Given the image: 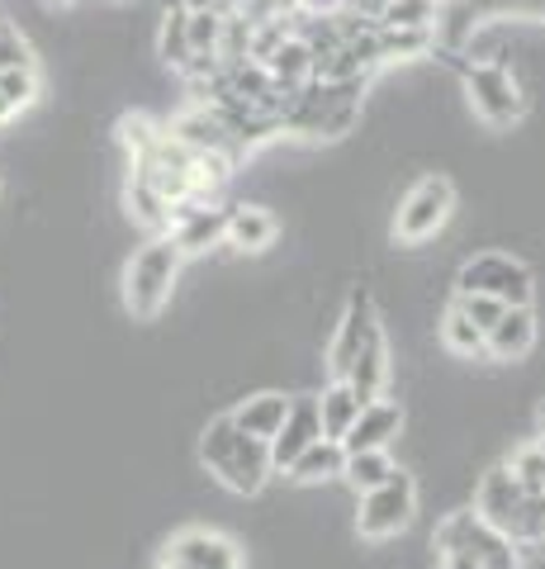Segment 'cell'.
Segmentation results:
<instances>
[{
	"instance_id": "cell-1",
	"label": "cell",
	"mask_w": 545,
	"mask_h": 569,
	"mask_svg": "<svg viewBox=\"0 0 545 569\" xmlns=\"http://www.w3.org/2000/svg\"><path fill=\"white\" fill-rule=\"evenodd\" d=\"M200 460H204V470L219 475L233 493H261V485H266V475H271L266 441L242 432V427L233 422V413H223V418H214L204 427Z\"/></svg>"
},
{
	"instance_id": "cell-2",
	"label": "cell",
	"mask_w": 545,
	"mask_h": 569,
	"mask_svg": "<svg viewBox=\"0 0 545 569\" xmlns=\"http://www.w3.org/2000/svg\"><path fill=\"white\" fill-rule=\"evenodd\" d=\"M361 91L365 81H319L299 86L290 104L280 110V129L304 133V138H342L361 114Z\"/></svg>"
},
{
	"instance_id": "cell-3",
	"label": "cell",
	"mask_w": 545,
	"mask_h": 569,
	"mask_svg": "<svg viewBox=\"0 0 545 569\" xmlns=\"http://www.w3.org/2000/svg\"><path fill=\"white\" fill-rule=\"evenodd\" d=\"M185 252L175 247L171 233H152L124 266V309L138 318V323H152L157 313L166 309V299L181 280Z\"/></svg>"
},
{
	"instance_id": "cell-4",
	"label": "cell",
	"mask_w": 545,
	"mask_h": 569,
	"mask_svg": "<svg viewBox=\"0 0 545 569\" xmlns=\"http://www.w3.org/2000/svg\"><path fill=\"white\" fill-rule=\"evenodd\" d=\"M474 512H480L494 531H503L513 546H541L545 541V503L532 493H522V485L507 466H494L480 479Z\"/></svg>"
},
{
	"instance_id": "cell-5",
	"label": "cell",
	"mask_w": 545,
	"mask_h": 569,
	"mask_svg": "<svg viewBox=\"0 0 545 569\" xmlns=\"http://www.w3.org/2000/svg\"><path fill=\"white\" fill-rule=\"evenodd\" d=\"M461 67V81H465V96L474 104V114L484 123H494V129H507V123H517L526 100H522V86L517 77L507 71L503 62L484 58V62H455Z\"/></svg>"
},
{
	"instance_id": "cell-6",
	"label": "cell",
	"mask_w": 545,
	"mask_h": 569,
	"mask_svg": "<svg viewBox=\"0 0 545 569\" xmlns=\"http://www.w3.org/2000/svg\"><path fill=\"white\" fill-rule=\"evenodd\" d=\"M413 512H417V485H413V475L394 470L384 485L361 493L356 531H361L365 541H390V537H398V531L413 522Z\"/></svg>"
},
{
	"instance_id": "cell-7",
	"label": "cell",
	"mask_w": 545,
	"mask_h": 569,
	"mask_svg": "<svg viewBox=\"0 0 545 569\" xmlns=\"http://www.w3.org/2000/svg\"><path fill=\"white\" fill-rule=\"evenodd\" d=\"M455 295H494V299H503V305L513 309V305H532L536 280L517 257L484 252V257H474V261L461 266V276H455Z\"/></svg>"
},
{
	"instance_id": "cell-8",
	"label": "cell",
	"mask_w": 545,
	"mask_h": 569,
	"mask_svg": "<svg viewBox=\"0 0 545 569\" xmlns=\"http://www.w3.org/2000/svg\"><path fill=\"white\" fill-rule=\"evenodd\" d=\"M451 209H455V186L446 176H422V181L403 194V204L394 213V238L408 242V247L436 238L446 228Z\"/></svg>"
},
{
	"instance_id": "cell-9",
	"label": "cell",
	"mask_w": 545,
	"mask_h": 569,
	"mask_svg": "<svg viewBox=\"0 0 545 569\" xmlns=\"http://www.w3.org/2000/svg\"><path fill=\"white\" fill-rule=\"evenodd\" d=\"M380 309H375V299L371 290H351L346 299V313H342V323H337V337H332V347H327V370H332V380H346V370L356 366V356L365 351V342L371 337H380Z\"/></svg>"
},
{
	"instance_id": "cell-10",
	"label": "cell",
	"mask_w": 545,
	"mask_h": 569,
	"mask_svg": "<svg viewBox=\"0 0 545 569\" xmlns=\"http://www.w3.org/2000/svg\"><path fill=\"white\" fill-rule=\"evenodd\" d=\"M166 233L175 238L185 257H200L209 247H219L223 233H228V204H214V200H181L171 209V228Z\"/></svg>"
},
{
	"instance_id": "cell-11",
	"label": "cell",
	"mask_w": 545,
	"mask_h": 569,
	"mask_svg": "<svg viewBox=\"0 0 545 569\" xmlns=\"http://www.w3.org/2000/svg\"><path fill=\"white\" fill-rule=\"evenodd\" d=\"M503 541H507L503 531L488 527L474 508H470V512H451V518L436 527V546H442V556H461V560H470V565L488 560Z\"/></svg>"
},
{
	"instance_id": "cell-12",
	"label": "cell",
	"mask_w": 545,
	"mask_h": 569,
	"mask_svg": "<svg viewBox=\"0 0 545 569\" xmlns=\"http://www.w3.org/2000/svg\"><path fill=\"white\" fill-rule=\"evenodd\" d=\"M166 560L185 565V569H242V550L228 537H219V531L190 527V531H175L166 541Z\"/></svg>"
},
{
	"instance_id": "cell-13",
	"label": "cell",
	"mask_w": 545,
	"mask_h": 569,
	"mask_svg": "<svg viewBox=\"0 0 545 569\" xmlns=\"http://www.w3.org/2000/svg\"><path fill=\"white\" fill-rule=\"evenodd\" d=\"M323 437V422H319V403L313 399H290V413L285 422H280V432L266 441V451H271V470L285 475L294 466V456L313 447V441Z\"/></svg>"
},
{
	"instance_id": "cell-14",
	"label": "cell",
	"mask_w": 545,
	"mask_h": 569,
	"mask_svg": "<svg viewBox=\"0 0 545 569\" xmlns=\"http://www.w3.org/2000/svg\"><path fill=\"white\" fill-rule=\"evenodd\" d=\"M398 427H403V408L380 395L356 413L351 432L342 437V451H380V447H390V441L398 437Z\"/></svg>"
},
{
	"instance_id": "cell-15",
	"label": "cell",
	"mask_w": 545,
	"mask_h": 569,
	"mask_svg": "<svg viewBox=\"0 0 545 569\" xmlns=\"http://www.w3.org/2000/svg\"><path fill=\"white\" fill-rule=\"evenodd\" d=\"M532 347H536V313H532V305L503 309L498 323L484 332V351L494 356V361H526Z\"/></svg>"
},
{
	"instance_id": "cell-16",
	"label": "cell",
	"mask_w": 545,
	"mask_h": 569,
	"mask_svg": "<svg viewBox=\"0 0 545 569\" xmlns=\"http://www.w3.org/2000/svg\"><path fill=\"white\" fill-rule=\"evenodd\" d=\"M275 233H280V223H275L271 209H261V204H228V233H223V242H233L238 252H266V247L275 242Z\"/></svg>"
},
{
	"instance_id": "cell-17",
	"label": "cell",
	"mask_w": 545,
	"mask_h": 569,
	"mask_svg": "<svg viewBox=\"0 0 545 569\" xmlns=\"http://www.w3.org/2000/svg\"><path fill=\"white\" fill-rule=\"evenodd\" d=\"M261 67H266L271 81L280 86V91H290V96L299 91V86L313 81V52H309L304 39H294V29L266 52V58H261Z\"/></svg>"
},
{
	"instance_id": "cell-18",
	"label": "cell",
	"mask_w": 545,
	"mask_h": 569,
	"mask_svg": "<svg viewBox=\"0 0 545 569\" xmlns=\"http://www.w3.org/2000/svg\"><path fill=\"white\" fill-rule=\"evenodd\" d=\"M346 385L356 389L361 403H371L384 395V385H390V342H384V332L365 342V351L356 356V366L346 370Z\"/></svg>"
},
{
	"instance_id": "cell-19",
	"label": "cell",
	"mask_w": 545,
	"mask_h": 569,
	"mask_svg": "<svg viewBox=\"0 0 545 569\" xmlns=\"http://www.w3.org/2000/svg\"><path fill=\"white\" fill-rule=\"evenodd\" d=\"M285 413H290V399H285V395H275V389H266V395L242 399V403L233 408V422H238L248 437L271 441V437L280 432V422H285Z\"/></svg>"
},
{
	"instance_id": "cell-20",
	"label": "cell",
	"mask_w": 545,
	"mask_h": 569,
	"mask_svg": "<svg viewBox=\"0 0 545 569\" xmlns=\"http://www.w3.org/2000/svg\"><path fill=\"white\" fill-rule=\"evenodd\" d=\"M313 403H319V422H323V437H327V441H342V437L351 432V422H356V413L365 408V403L356 399V389H351L346 380H332Z\"/></svg>"
},
{
	"instance_id": "cell-21",
	"label": "cell",
	"mask_w": 545,
	"mask_h": 569,
	"mask_svg": "<svg viewBox=\"0 0 545 569\" xmlns=\"http://www.w3.org/2000/svg\"><path fill=\"white\" fill-rule=\"evenodd\" d=\"M342 460H346V451H342V441H327V437H319L313 447H304L294 456V466L285 470L294 485H323V479H337L342 475Z\"/></svg>"
},
{
	"instance_id": "cell-22",
	"label": "cell",
	"mask_w": 545,
	"mask_h": 569,
	"mask_svg": "<svg viewBox=\"0 0 545 569\" xmlns=\"http://www.w3.org/2000/svg\"><path fill=\"white\" fill-rule=\"evenodd\" d=\"M157 58H162L166 67H175V71H185L190 62H195V52H190V10L166 6L162 33H157Z\"/></svg>"
},
{
	"instance_id": "cell-23",
	"label": "cell",
	"mask_w": 545,
	"mask_h": 569,
	"mask_svg": "<svg viewBox=\"0 0 545 569\" xmlns=\"http://www.w3.org/2000/svg\"><path fill=\"white\" fill-rule=\"evenodd\" d=\"M398 466H394V456H390V447H380V451H346V460H342V479L356 493H365V489H375V485H384Z\"/></svg>"
},
{
	"instance_id": "cell-24",
	"label": "cell",
	"mask_w": 545,
	"mask_h": 569,
	"mask_svg": "<svg viewBox=\"0 0 545 569\" xmlns=\"http://www.w3.org/2000/svg\"><path fill=\"white\" fill-rule=\"evenodd\" d=\"M442 0H380L375 24L384 29H436Z\"/></svg>"
},
{
	"instance_id": "cell-25",
	"label": "cell",
	"mask_w": 545,
	"mask_h": 569,
	"mask_svg": "<svg viewBox=\"0 0 545 569\" xmlns=\"http://www.w3.org/2000/svg\"><path fill=\"white\" fill-rule=\"evenodd\" d=\"M0 96L10 100V110L14 114H24L39 104L43 96V77H39V67L24 62V67H0Z\"/></svg>"
},
{
	"instance_id": "cell-26",
	"label": "cell",
	"mask_w": 545,
	"mask_h": 569,
	"mask_svg": "<svg viewBox=\"0 0 545 569\" xmlns=\"http://www.w3.org/2000/svg\"><path fill=\"white\" fill-rule=\"evenodd\" d=\"M375 39H380V62L422 58V52L436 48V29H384V24H375Z\"/></svg>"
},
{
	"instance_id": "cell-27",
	"label": "cell",
	"mask_w": 545,
	"mask_h": 569,
	"mask_svg": "<svg viewBox=\"0 0 545 569\" xmlns=\"http://www.w3.org/2000/svg\"><path fill=\"white\" fill-rule=\"evenodd\" d=\"M129 213L148 228V233H166L171 228V204L148 181H133V176H129Z\"/></svg>"
},
{
	"instance_id": "cell-28",
	"label": "cell",
	"mask_w": 545,
	"mask_h": 569,
	"mask_svg": "<svg viewBox=\"0 0 545 569\" xmlns=\"http://www.w3.org/2000/svg\"><path fill=\"white\" fill-rule=\"evenodd\" d=\"M442 342H446L451 356H465V361H470V356H480V351H484V332L474 328L470 318L451 305L446 318H442Z\"/></svg>"
},
{
	"instance_id": "cell-29",
	"label": "cell",
	"mask_w": 545,
	"mask_h": 569,
	"mask_svg": "<svg viewBox=\"0 0 545 569\" xmlns=\"http://www.w3.org/2000/svg\"><path fill=\"white\" fill-rule=\"evenodd\" d=\"M507 470H513V479L522 485V493L541 498L545 489V447H536V441H526V447L513 451V460H507Z\"/></svg>"
},
{
	"instance_id": "cell-30",
	"label": "cell",
	"mask_w": 545,
	"mask_h": 569,
	"mask_svg": "<svg viewBox=\"0 0 545 569\" xmlns=\"http://www.w3.org/2000/svg\"><path fill=\"white\" fill-rule=\"evenodd\" d=\"M455 309H461L480 332H488L503 318L507 305H503V299H494V295H455Z\"/></svg>"
},
{
	"instance_id": "cell-31",
	"label": "cell",
	"mask_w": 545,
	"mask_h": 569,
	"mask_svg": "<svg viewBox=\"0 0 545 569\" xmlns=\"http://www.w3.org/2000/svg\"><path fill=\"white\" fill-rule=\"evenodd\" d=\"M24 62H33V58H29L24 33L14 29V24L0 20V67H24Z\"/></svg>"
},
{
	"instance_id": "cell-32",
	"label": "cell",
	"mask_w": 545,
	"mask_h": 569,
	"mask_svg": "<svg viewBox=\"0 0 545 569\" xmlns=\"http://www.w3.org/2000/svg\"><path fill=\"white\" fill-rule=\"evenodd\" d=\"M474 569H522V546H513V541H503V546L494 550V556H488V560H480V565H474Z\"/></svg>"
},
{
	"instance_id": "cell-33",
	"label": "cell",
	"mask_w": 545,
	"mask_h": 569,
	"mask_svg": "<svg viewBox=\"0 0 545 569\" xmlns=\"http://www.w3.org/2000/svg\"><path fill=\"white\" fill-rule=\"evenodd\" d=\"M14 119H20V114H14V110H10V100L0 96V129H6V123H14Z\"/></svg>"
},
{
	"instance_id": "cell-34",
	"label": "cell",
	"mask_w": 545,
	"mask_h": 569,
	"mask_svg": "<svg viewBox=\"0 0 545 569\" xmlns=\"http://www.w3.org/2000/svg\"><path fill=\"white\" fill-rule=\"evenodd\" d=\"M536 447H545V403H541V413H536Z\"/></svg>"
},
{
	"instance_id": "cell-35",
	"label": "cell",
	"mask_w": 545,
	"mask_h": 569,
	"mask_svg": "<svg viewBox=\"0 0 545 569\" xmlns=\"http://www.w3.org/2000/svg\"><path fill=\"white\" fill-rule=\"evenodd\" d=\"M446 569H474L470 560H461V556H446Z\"/></svg>"
},
{
	"instance_id": "cell-36",
	"label": "cell",
	"mask_w": 545,
	"mask_h": 569,
	"mask_svg": "<svg viewBox=\"0 0 545 569\" xmlns=\"http://www.w3.org/2000/svg\"><path fill=\"white\" fill-rule=\"evenodd\" d=\"M162 569H185V565H171V560H162Z\"/></svg>"
},
{
	"instance_id": "cell-37",
	"label": "cell",
	"mask_w": 545,
	"mask_h": 569,
	"mask_svg": "<svg viewBox=\"0 0 545 569\" xmlns=\"http://www.w3.org/2000/svg\"><path fill=\"white\" fill-rule=\"evenodd\" d=\"M541 503H545V489H541Z\"/></svg>"
},
{
	"instance_id": "cell-38",
	"label": "cell",
	"mask_w": 545,
	"mask_h": 569,
	"mask_svg": "<svg viewBox=\"0 0 545 569\" xmlns=\"http://www.w3.org/2000/svg\"><path fill=\"white\" fill-rule=\"evenodd\" d=\"M119 6H129V0H119Z\"/></svg>"
}]
</instances>
